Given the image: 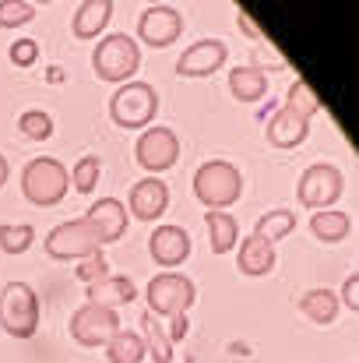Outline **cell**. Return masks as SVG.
I'll return each mask as SVG.
<instances>
[{"mask_svg":"<svg viewBox=\"0 0 359 363\" xmlns=\"http://www.w3.org/2000/svg\"><path fill=\"white\" fill-rule=\"evenodd\" d=\"M346 191V177L338 166L331 162H314L300 173V184H296V198L303 208H314V212H328Z\"/></svg>","mask_w":359,"mask_h":363,"instance_id":"obj_8","label":"cell"},{"mask_svg":"<svg viewBox=\"0 0 359 363\" xmlns=\"http://www.w3.org/2000/svg\"><path fill=\"white\" fill-rule=\"evenodd\" d=\"M35 4L32 0H0V28H21L35 18Z\"/></svg>","mask_w":359,"mask_h":363,"instance_id":"obj_31","label":"cell"},{"mask_svg":"<svg viewBox=\"0 0 359 363\" xmlns=\"http://www.w3.org/2000/svg\"><path fill=\"white\" fill-rule=\"evenodd\" d=\"M141 67V50L130 35L113 32V35H103L96 53H92V71L99 82H110V85H127L134 82Z\"/></svg>","mask_w":359,"mask_h":363,"instance_id":"obj_3","label":"cell"},{"mask_svg":"<svg viewBox=\"0 0 359 363\" xmlns=\"http://www.w3.org/2000/svg\"><path fill=\"white\" fill-rule=\"evenodd\" d=\"M148 254L155 257V264H162L166 272H173L176 264H183L190 257V233L183 226H155V233L148 237Z\"/></svg>","mask_w":359,"mask_h":363,"instance_id":"obj_14","label":"cell"},{"mask_svg":"<svg viewBox=\"0 0 359 363\" xmlns=\"http://www.w3.org/2000/svg\"><path fill=\"white\" fill-rule=\"evenodd\" d=\"M292 230H296V212H292V208H268V212L257 219V226H253V233L268 243L285 240Z\"/></svg>","mask_w":359,"mask_h":363,"instance_id":"obj_25","label":"cell"},{"mask_svg":"<svg viewBox=\"0 0 359 363\" xmlns=\"http://www.w3.org/2000/svg\"><path fill=\"white\" fill-rule=\"evenodd\" d=\"M18 130L28 138V141H46L53 134V117L46 110H25L18 117Z\"/></svg>","mask_w":359,"mask_h":363,"instance_id":"obj_30","label":"cell"},{"mask_svg":"<svg viewBox=\"0 0 359 363\" xmlns=\"http://www.w3.org/2000/svg\"><path fill=\"white\" fill-rule=\"evenodd\" d=\"M67 187H71V177H67V166L60 159H50V155H39L32 159L25 169H21V194L28 205L35 208H53L67 198Z\"/></svg>","mask_w":359,"mask_h":363,"instance_id":"obj_1","label":"cell"},{"mask_svg":"<svg viewBox=\"0 0 359 363\" xmlns=\"http://www.w3.org/2000/svg\"><path fill=\"white\" fill-rule=\"evenodd\" d=\"M85 219H89L92 230L99 233L103 247H106V243H117L120 237L127 233V205H123L120 198H99V201L85 212Z\"/></svg>","mask_w":359,"mask_h":363,"instance_id":"obj_15","label":"cell"},{"mask_svg":"<svg viewBox=\"0 0 359 363\" xmlns=\"http://www.w3.org/2000/svg\"><path fill=\"white\" fill-rule=\"evenodd\" d=\"M0 325L11 339H32L39 332V296L28 282H7L0 293Z\"/></svg>","mask_w":359,"mask_h":363,"instance_id":"obj_5","label":"cell"},{"mask_svg":"<svg viewBox=\"0 0 359 363\" xmlns=\"http://www.w3.org/2000/svg\"><path fill=\"white\" fill-rule=\"evenodd\" d=\"M42 247H46V254H50L53 261H85V257H92V254L103 250V240H99V233L92 230V223L81 216V219H71V223L53 226V230L46 233Z\"/></svg>","mask_w":359,"mask_h":363,"instance_id":"obj_7","label":"cell"},{"mask_svg":"<svg viewBox=\"0 0 359 363\" xmlns=\"http://www.w3.org/2000/svg\"><path fill=\"white\" fill-rule=\"evenodd\" d=\"M169 208V187L159 177H144L130 187V201H127V216L141 219V223H155L162 219V212Z\"/></svg>","mask_w":359,"mask_h":363,"instance_id":"obj_13","label":"cell"},{"mask_svg":"<svg viewBox=\"0 0 359 363\" xmlns=\"http://www.w3.org/2000/svg\"><path fill=\"white\" fill-rule=\"evenodd\" d=\"M226 57H229V50H226L222 39H198L180 53L176 74L180 78H212L226 64Z\"/></svg>","mask_w":359,"mask_h":363,"instance_id":"obj_12","label":"cell"},{"mask_svg":"<svg viewBox=\"0 0 359 363\" xmlns=\"http://www.w3.org/2000/svg\"><path fill=\"white\" fill-rule=\"evenodd\" d=\"M285 106H289L292 113H300L303 121H310V117H317V113H321V99L314 96V89H310V85H307L303 78H296V82L289 85Z\"/></svg>","mask_w":359,"mask_h":363,"instance_id":"obj_27","label":"cell"},{"mask_svg":"<svg viewBox=\"0 0 359 363\" xmlns=\"http://www.w3.org/2000/svg\"><path fill=\"white\" fill-rule=\"evenodd\" d=\"M342 303L353 311V314H359V275L353 272L349 279H346V286H342Z\"/></svg>","mask_w":359,"mask_h":363,"instance_id":"obj_34","label":"cell"},{"mask_svg":"<svg viewBox=\"0 0 359 363\" xmlns=\"http://www.w3.org/2000/svg\"><path fill=\"white\" fill-rule=\"evenodd\" d=\"M183 35V14L169 4H148L137 18V39H144L152 50H166Z\"/></svg>","mask_w":359,"mask_h":363,"instance_id":"obj_11","label":"cell"},{"mask_svg":"<svg viewBox=\"0 0 359 363\" xmlns=\"http://www.w3.org/2000/svg\"><path fill=\"white\" fill-rule=\"evenodd\" d=\"M264 134H268V145H275V148H296V145L307 141L310 121H303L300 113H292L289 106H282V110H275V117L268 121Z\"/></svg>","mask_w":359,"mask_h":363,"instance_id":"obj_16","label":"cell"},{"mask_svg":"<svg viewBox=\"0 0 359 363\" xmlns=\"http://www.w3.org/2000/svg\"><path fill=\"white\" fill-rule=\"evenodd\" d=\"M74 275H78L81 282H89V286H92V282H99V279H106V275H113V272H110V261H106V257H103V250H99V254L85 257V261L74 268Z\"/></svg>","mask_w":359,"mask_h":363,"instance_id":"obj_32","label":"cell"},{"mask_svg":"<svg viewBox=\"0 0 359 363\" xmlns=\"http://www.w3.org/2000/svg\"><path fill=\"white\" fill-rule=\"evenodd\" d=\"M275 243L261 240L257 233H250V237H243L239 243V257H237V268L243 275H250V279H261V275H268L271 268H275Z\"/></svg>","mask_w":359,"mask_h":363,"instance_id":"obj_17","label":"cell"},{"mask_svg":"<svg viewBox=\"0 0 359 363\" xmlns=\"http://www.w3.org/2000/svg\"><path fill=\"white\" fill-rule=\"evenodd\" d=\"M353 230V219L349 212H338V208H328V212H314L310 216V233L321 243H338L349 237Z\"/></svg>","mask_w":359,"mask_h":363,"instance_id":"obj_22","label":"cell"},{"mask_svg":"<svg viewBox=\"0 0 359 363\" xmlns=\"http://www.w3.org/2000/svg\"><path fill=\"white\" fill-rule=\"evenodd\" d=\"M229 92H233L237 103H257L268 92V74L261 67H253V64L233 67L229 71Z\"/></svg>","mask_w":359,"mask_h":363,"instance_id":"obj_20","label":"cell"},{"mask_svg":"<svg viewBox=\"0 0 359 363\" xmlns=\"http://www.w3.org/2000/svg\"><path fill=\"white\" fill-rule=\"evenodd\" d=\"M194 194L208 212H226L243 194V173L229 159H212L194 173Z\"/></svg>","mask_w":359,"mask_h":363,"instance_id":"obj_2","label":"cell"},{"mask_svg":"<svg viewBox=\"0 0 359 363\" xmlns=\"http://www.w3.org/2000/svg\"><path fill=\"white\" fill-rule=\"evenodd\" d=\"M85 296H89V303H96V307L117 311L120 303H130V300L137 296V289H134V282H130L127 275H106V279L92 282V286L85 289Z\"/></svg>","mask_w":359,"mask_h":363,"instance_id":"obj_19","label":"cell"},{"mask_svg":"<svg viewBox=\"0 0 359 363\" xmlns=\"http://www.w3.org/2000/svg\"><path fill=\"white\" fill-rule=\"evenodd\" d=\"M159 113V92L148 82H127L110 96V117L123 130H144Z\"/></svg>","mask_w":359,"mask_h":363,"instance_id":"obj_4","label":"cell"},{"mask_svg":"<svg viewBox=\"0 0 359 363\" xmlns=\"http://www.w3.org/2000/svg\"><path fill=\"white\" fill-rule=\"evenodd\" d=\"M144 300H148V314L176 318V314H187L194 307L198 286L180 272H159V275H152V282L144 289Z\"/></svg>","mask_w":359,"mask_h":363,"instance_id":"obj_6","label":"cell"},{"mask_svg":"<svg viewBox=\"0 0 359 363\" xmlns=\"http://www.w3.org/2000/svg\"><path fill=\"white\" fill-rule=\"evenodd\" d=\"M169 321H173V328H169V335H166L169 342H176V339H183V335L190 332V321H187V314H176V318H169Z\"/></svg>","mask_w":359,"mask_h":363,"instance_id":"obj_35","label":"cell"},{"mask_svg":"<svg viewBox=\"0 0 359 363\" xmlns=\"http://www.w3.org/2000/svg\"><path fill=\"white\" fill-rule=\"evenodd\" d=\"M141 342H144V357H152L155 363H173V342L162 332V321L155 314H141Z\"/></svg>","mask_w":359,"mask_h":363,"instance_id":"obj_23","label":"cell"},{"mask_svg":"<svg viewBox=\"0 0 359 363\" xmlns=\"http://www.w3.org/2000/svg\"><path fill=\"white\" fill-rule=\"evenodd\" d=\"M134 159H137V166L148 169L152 177L173 169L176 159H180V138H176V130H173V127H162V123L144 127L141 138H137V145H134Z\"/></svg>","mask_w":359,"mask_h":363,"instance_id":"obj_9","label":"cell"},{"mask_svg":"<svg viewBox=\"0 0 359 363\" xmlns=\"http://www.w3.org/2000/svg\"><path fill=\"white\" fill-rule=\"evenodd\" d=\"M67 177H71V184H74L78 194H92L96 184H99V177H103V159L99 155H81Z\"/></svg>","mask_w":359,"mask_h":363,"instance_id":"obj_28","label":"cell"},{"mask_svg":"<svg viewBox=\"0 0 359 363\" xmlns=\"http://www.w3.org/2000/svg\"><path fill=\"white\" fill-rule=\"evenodd\" d=\"M120 332V318L117 311L110 307H96V303H85L71 314V339L78 346H89V350H99L106 346L113 335Z\"/></svg>","mask_w":359,"mask_h":363,"instance_id":"obj_10","label":"cell"},{"mask_svg":"<svg viewBox=\"0 0 359 363\" xmlns=\"http://www.w3.org/2000/svg\"><path fill=\"white\" fill-rule=\"evenodd\" d=\"M32 243H35V230L28 223H18V226L14 223H4L0 226V250L4 254H11V257L14 254H25Z\"/></svg>","mask_w":359,"mask_h":363,"instance_id":"obj_29","label":"cell"},{"mask_svg":"<svg viewBox=\"0 0 359 363\" xmlns=\"http://www.w3.org/2000/svg\"><path fill=\"white\" fill-rule=\"evenodd\" d=\"M110 18H113L110 0H85V4H78V11L71 18V32H74V39H99V32L110 25Z\"/></svg>","mask_w":359,"mask_h":363,"instance_id":"obj_18","label":"cell"},{"mask_svg":"<svg viewBox=\"0 0 359 363\" xmlns=\"http://www.w3.org/2000/svg\"><path fill=\"white\" fill-rule=\"evenodd\" d=\"M205 226H208V247L212 254H229L239 240V223L229 212H205Z\"/></svg>","mask_w":359,"mask_h":363,"instance_id":"obj_21","label":"cell"},{"mask_svg":"<svg viewBox=\"0 0 359 363\" xmlns=\"http://www.w3.org/2000/svg\"><path fill=\"white\" fill-rule=\"evenodd\" d=\"M300 311L314 321V325H331L338 314V296L331 289H307L300 296Z\"/></svg>","mask_w":359,"mask_h":363,"instance_id":"obj_24","label":"cell"},{"mask_svg":"<svg viewBox=\"0 0 359 363\" xmlns=\"http://www.w3.org/2000/svg\"><path fill=\"white\" fill-rule=\"evenodd\" d=\"M106 360L110 363H141L144 360V342H141V335L120 328L117 335L106 342Z\"/></svg>","mask_w":359,"mask_h":363,"instance_id":"obj_26","label":"cell"},{"mask_svg":"<svg viewBox=\"0 0 359 363\" xmlns=\"http://www.w3.org/2000/svg\"><path fill=\"white\" fill-rule=\"evenodd\" d=\"M239 28H246V32H250V35H253V39H261V28H257V25H253V21H250V14H246V11H239Z\"/></svg>","mask_w":359,"mask_h":363,"instance_id":"obj_36","label":"cell"},{"mask_svg":"<svg viewBox=\"0 0 359 363\" xmlns=\"http://www.w3.org/2000/svg\"><path fill=\"white\" fill-rule=\"evenodd\" d=\"M7 57H11L14 67H32L39 60V43L35 39H14L11 50H7Z\"/></svg>","mask_w":359,"mask_h":363,"instance_id":"obj_33","label":"cell"},{"mask_svg":"<svg viewBox=\"0 0 359 363\" xmlns=\"http://www.w3.org/2000/svg\"><path fill=\"white\" fill-rule=\"evenodd\" d=\"M4 184H7V159L0 155V187H4Z\"/></svg>","mask_w":359,"mask_h":363,"instance_id":"obj_37","label":"cell"}]
</instances>
